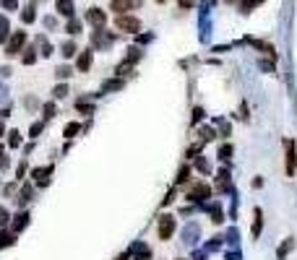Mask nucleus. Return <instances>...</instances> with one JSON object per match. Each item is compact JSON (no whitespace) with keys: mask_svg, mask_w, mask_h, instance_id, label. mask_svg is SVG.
I'll use <instances>...</instances> for the list:
<instances>
[{"mask_svg":"<svg viewBox=\"0 0 297 260\" xmlns=\"http://www.w3.org/2000/svg\"><path fill=\"white\" fill-rule=\"evenodd\" d=\"M68 76H71V68H58V78H68Z\"/></svg>","mask_w":297,"mask_h":260,"instance_id":"nucleus-31","label":"nucleus"},{"mask_svg":"<svg viewBox=\"0 0 297 260\" xmlns=\"http://www.w3.org/2000/svg\"><path fill=\"white\" fill-rule=\"evenodd\" d=\"M156 3H164V0H156Z\"/></svg>","mask_w":297,"mask_h":260,"instance_id":"nucleus-37","label":"nucleus"},{"mask_svg":"<svg viewBox=\"0 0 297 260\" xmlns=\"http://www.w3.org/2000/svg\"><path fill=\"white\" fill-rule=\"evenodd\" d=\"M78 109H81L84 115H91V112H94V107H89L86 101H78Z\"/></svg>","mask_w":297,"mask_h":260,"instance_id":"nucleus-28","label":"nucleus"},{"mask_svg":"<svg viewBox=\"0 0 297 260\" xmlns=\"http://www.w3.org/2000/svg\"><path fill=\"white\" fill-rule=\"evenodd\" d=\"M42 128H44V122H34V125H31V135H37Z\"/></svg>","mask_w":297,"mask_h":260,"instance_id":"nucleus-32","label":"nucleus"},{"mask_svg":"<svg viewBox=\"0 0 297 260\" xmlns=\"http://www.w3.org/2000/svg\"><path fill=\"white\" fill-rule=\"evenodd\" d=\"M37 60V55H34V50H26V55H24V63L29 65V63H34Z\"/></svg>","mask_w":297,"mask_h":260,"instance_id":"nucleus-30","label":"nucleus"},{"mask_svg":"<svg viewBox=\"0 0 297 260\" xmlns=\"http://www.w3.org/2000/svg\"><path fill=\"white\" fill-rule=\"evenodd\" d=\"M65 31H68V34H73V37H76V34L81 31V21H78V18H71V21H68V26H65Z\"/></svg>","mask_w":297,"mask_h":260,"instance_id":"nucleus-14","label":"nucleus"},{"mask_svg":"<svg viewBox=\"0 0 297 260\" xmlns=\"http://www.w3.org/2000/svg\"><path fill=\"white\" fill-rule=\"evenodd\" d=\"M115 26H118L120 31L136 34V31H141V21L136 18V16H118V18H115Z\"/></svg>","mask_w":297,"mask_h":260,"instance_id":"nucleus-1","label":"nucleus"},{"mask_svg":"<svg viewBox=\"0 0 297 260\" xmlns=\"http://www.w3.org/2000/svg\"><path fill=\"white\" fill-rule=\"evenodd\" d=\"M76 52H78V50H76L73 42H65V44H63V55H65V58H73Z\"/></svg>","mask_w":297,"mask_h":260,"instance_id":"nucleus-18","label":"nucleus"},{"mask_svg":"<svg viewBox=\"0 0 297 260\" xmlns=\"http://www.w3.org/2000/svg\"><path fill=\"white\" fill-rule=\"evenodd\" d=\"M188 174H190L188 169H180V174H177V182H180V185H182V182H188Z\"/></svg>","mask_w":297,"mask_h":260,"instance_id":"nucleus-29","label":"nucleus"},{"mask_svg":"<svg viewBox=\"0 0 297 260\" xmlns=\"http://www.w3.org/2000/svg\"><path fill=\"white\" fill-rule=\"evenodd\" d=\"M78 130H81V128H78L76 122H68V125H65V138H73V135H76Z\"/></svg>","mask_w":297,"mask_h":260,"instance_id":"nucleus-20","label":"nucleus"},{"mask_svg":"<svg viewBox=\"0 0 297 260\" xmlns=\"http://www.w3.org/2000/svg\"><path fill=\"white\" fill-rule=\"evenodd\" d=\"M227 3H232V0H227Z\"/></svg>","mask_w":297,"mask_h":260,"instance_id":"nucleus-38","label":"nucleus"},{"mask_svg":"<svg viewBox=\"0 0 297 260\" xmlns=\"http://www.w3.org/2000/svg\"><path fill=\"white\" fill-rule=\"evenodd\" d=\"M209 195H211V190H209V185H206V182H196V185H190V190H188V198H190L193 203L206 200Z\"/></svg>","mask_w":297,"mask_h":260,"instance_id":"nucleus-4","label":"nucleus"},{"mask_svg":"<svg viewBox=\"0 0 297 260\" xmlns=\"http://www.w3.org/2000/svg\"><path fill=\"white\" fill-rule=\"evenodd\" d=\"M34 18H37V13H34V5H29V8L24 10V21L29 24V21H34Z\"/></svg>","mask_w":297,"mask_h":260,"instance_id":"nucleus-22","label":"nucleus"},{"mask_svg":"<svg viewBox=\"0 0 297 260\" xmlns=\"http://www.w3.org/2000/svg\"><path fill=\"white\" fill-rule=\"evenodd\" d=\"M227 187H230V174L219 172V177H216V190H219V193H224Z\"/></svg>","mask_w":297,"mask_h":260,"instance_id":"nucleus-9","label":"nucleus"},{"mask_svg":"<svg viewBox=\"0 0 297 260\" xmlns=\"http://www.w3.org/2000/svg\"><path fill=\"white\" fill-rule=\"evenodd\" d=\"M24 172H26V162H21V164H18V172H16V174H18V177H24Z\"/></svg>","mask_w":297,"mask_h":260,"instance_id":"nucleus-35","label":"nucleus"},{"mask_svg":"<svg viewBox=\"0 0 297 260\" xmlns=\"http://www.w3.org/2000/svg\"><path fill=\"white\" fill-rule=\"evenodd\" d=\"M24 44H26V34H24V31H16L13 37H10V42L5 44V52H8V55H16L21 47H24Z\"/></svg>","mask_w":297,"mask_h":260,"instance_id":"nucleus-5","label":"nucleus"},{"mask_svg":"<svg viewBox=\"0 0 297 260\" xmlns=\"http://www.w3.org/2000/svg\"><path fill=\"white\" fill-rule=\"evenodd\" d=\"M120 86H123L120 78H112V81H107L105 86H102V91H112V88H120Z\"/></svg>","mask_w":297,"mask_h":260,"instance_id":"nucleus-19","label":"nucleus"},{"mask_svg":"<svg viewBox=\"0 0 297 260\" xmlns=\"http://www.w3.org/2000/svg\"><path fill=\"white\" fill-rule=\"evenodd\" d=\"M297 169V154H295V143L287 141V174H295Z\"/></svg>","mask_w":297,"mask_h":260,"instance_id":"nucleus-7","label":"nucleus"},{"mask_svg":"<svg viewBox=\"0 0 297 260\" xmlns=\"http://www.w3.org/2000/svg\"><path fill=\"white\" fill-rule=\"evenodd\" d=\"M31 185H24V190H21V195H18V203H21V206H26V203L31 200Z\"/></svg>","mask_w":297,"mask_h":260,"instance_id":"nucleus-13","label":"nucleus"},{"mask_svg":"<svg viewBox=\"0 0 297 260\" xmlns=\"http://www.w3.org/2000/svg\"><path fill=\"white\" fill-rule=\"evenodd\" d=\"M8 31H10V24H8V18L5 16H0V42H3L8 37Z\"/></svg>","mask_w":297,"mask_h":260,"instance_id":"nucleus-15","label":"nucleus"},{"mask_svg":"<svg viewBox=\"0 0 297 260\" xmlns=\"http://www.w3.org/2000/svg\"><path fill=\"white\" fill-rule=\"evenodd\" d=\"M50 174H52V167H39V169H31V177L37 179L39 185H47Z\"/></svg>","mask_w":297,"mask_h":260,"instance_id":"nucleus-8","label":"nucleus"},{"mask_svg":"<svg viewBox=\"0 0 297 260\" xmlns=\"http://www.w3.org/2000/svg\"><path fill=\"white\" fill-rule=\"evenodd\" d=\"M219 156H222V159L227 162V159H230V156H232V146H222V151H219Z\"/></svg>","mask_w":297,"mask_h":260,"instance_id":"nucleus-24","label":"nucleus"},{"mask_svg":"<svg viewBox=\"0 0 297 260\" xmlns=\"http://www.w3.org/2000/svg\"><path fill=\"white\" fill-rule=\"evenodd\" d=\"M86 21H89L91 26L102 29V26H105V21H107V16H105V10H99V8H91L89 13H86Z\"/></svg>","mask_w":297,"mask_h":260,"instance_id":"nucleus-6","label":"nucleus"},{"mask_svg":"<svg viewBox=\"0 0 297 260\" xmlns=\"http://www.w3.org/2000/svg\"><path fill=\"white\" fill-rule=\"evenodd\" d=\"M89 65H91V52H81V58H78V71H89Z\"/></svg>","mask_w":297,"mask_h":260,"instance_id":"nucleus-11","label":"nucleus"},{"mask_svg":"<svg viewBox=\"0 0 297 260\" xmlns=\"http://www.w3.org/2000/svg\"><path fill=\"white\" fill-rule=\"evenodd\" d=\"M175 227H177L175 216H169V213L159 216V240H169V237H172V232H175Z\"/></svg>","mask_w":297,"mask_h":260,"instance_id":"nucleus-2","label":"nucleus"},{"mask_svg":"<svg viewBox=\"0 0 297 260\" xmlns=\"http://www.w3.org/2000/svg\"><path fill=\"white\" fill-rule=\"evenodd\" d=\"M55 104H44V120H50V117H55Z\"/></svg>","mask_w":297,"mask_h":260,"instance_id":"nucleus-23","label":"nucleus"},{"mask_svg":"<svg viewBox=\"0 0 297 260\" xmlns=\"http://www.w3.org/2000/svg\"><path fill=\"white\" fill-rule=\"evenodd\" d=\"M0 135H3V122H0Z\"/></svg>","mask_w":297,"mask_h":260,"instance_id":"nucleus-36","label":"nucleus"},{"mask_svg":"<svg viewBox=\"0 0 297 260\" xmlns=\"http://www.w3.org/2000/svg\"><path fill=\"white\" fill-rule=\"evenodd\" d=\"M58 10L65 16H71L73 13V0H58Z\"/></svg>","mask_w":297,"mask_h":260,"instance_id":"nucleus-12","label":"nucleus"},{"mask_svg":"<svg viewBox=\"0 0 297 260\" xmlns=\"http://www.w3.org/2000/svg\"><path fill=\"white\" fill-rule=\"evenodd\" d=\"M8 143H10V149H16V146L21 143V138H18V133H16V130H10V135H8Z\"/></svg>","mask_w":297,"mask_h":260,"instance_id":"nucleus-21","label":"nucleus"},{"mask_svg":"<svg viewBox=\"0 0 297 260\" xmlns=\"http://www.w3.org/2000/svg\"><path fill=\"white\" fill-rule=\"evenodd\" d=\"M26 224H29V216H26L24 211H21L18 216H16V221H13V232H21V229L26 227Z\"/></svg>","mask_w":297,"mask_h":260,"instance_id":"nucleus-10","label":"nucleus"},{"mask_svg":"<svg viewBox=\"0 0 297 260\" xmlns=\"http://www.w3.org/2000/svg\"><path fill=\"white\" fill-rule=\"evenodd\" d=\"M256 3H261V0H256Z\"/></svg>","mask_w":297,"mask_h":260,"instance_id":"nucleus-39","label":"nucleus"},{"mask_svg":"<svg viewBox=\"0 0 297 260\" xmlns=\"http://www.w3.org/2000/svg\"><path fill=\"white\" fill-rule=\"evenodd\" d=\"M55 96H58V99H63V96H68V86H58V88H55Z\"/></svg>","mask_w":297,"mask_h":260,"instance_id":"nucleus-26","label":"nucleus"},{"mask_svg":"<svg viewBox=\"0 0 297 260\" xmlns=\"http://www.w3.org/2000/svg\"><path fill=\"white\" fill-rule=\"evenodd\" d=\"M13 242H16V237H13V234H8V232L0 234V247H8V245H13Z\"/></svg>","mask_w":297,"mask_h":260,"instance_id":"nucleus-17","label":"nucleus"},{"mask_svg":"<svg viewBox=\"0 0 297 260\" xmlns=\"http://www.w3.org/2000/svg\"><path fill=\"white\" fill-rule=\"evenodd\" d=\"M8 219H10V216H8V211H5V208H0V224H8Z\"/></svg>","mask_w":297,"mask_h":260,"instance_id":"nucleus-33","label":"nucleus"},{"mask_svg":"<svg viewBox=\"0 0 297 260\" xmlns=\"http://www.w3.org/2000/svg\"><path fill=\"white\" fill-rule=\"evenodd\" d=\"M141 5H144V0H112V3H110V8L115 10L118 16H125L128 10H136Z\"/></svg>","mask_w":297,"mask_h":260,"instance_id":"nucleus-3","label":"nucleus"},{"mask_svg":"<svg viewBox=\"0 0 297 260\" xmlns=\"http://www.w3.org/2000/svg\"><path fill=\"white\" fill-rule=\"evenodd\" d=\"M261 229H264V216H261V211H256V224H253V237L261 234Z\"/></svg>","mask_w":297,"mask_h":260,"instance_id":"nucleus-16","label":"nucleus"},{"mask_svg":"<svg viewBox=\"0 0 297 260\" xmlns=\"http://www.w3.org/2000/svg\"><path fill=\"white\" fill-rule=\"evenodd\" d=\"M196 167L201 169V172H209V164H206V162H203V159H198V162H196Z\"/></svg>","mask_w":297,"mask_h":260,"instance_id":"nucleus-34","label":"nucleus"},{"mask_svg":"<svg viewBox=\"0 0 297 260\" xmlns=\"http://www.w3.org/2000/svg\"><path fill=\"white\" fill-rule=\"evenodd\" d=\"M0 3H3V8H5V10H13V8L18 5V0H0Z\"/></svg>","mask_w":297,"mask_h":260,"instance_id":"nucleus-27","label":"nucleus"},{"mask_svg":"<svg viewBox=\"0 0 297 260\" xmlns=\"http://www.w3.org/2000/svg\"><path fill=\"white\" fill-rule=\"evenodd\" d=\"M211 221H214V224L222 221V208H211Z\"/></svg>","mask_w":297,"mask_h":260,"instance_id":"nucleus-25","label":"nucleus"}]
</instances>
